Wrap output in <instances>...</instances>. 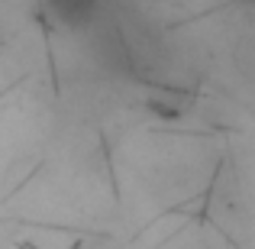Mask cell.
<instances>
[{
	"label": "cell",
	"instance_id": "6da1fadb",
	"mask_svg": "<svg viewBox=\"0 0 255 249\" xmlns=\"http://www.w3.org/2000/svg\"><path fill=\"white\" fill-rule=\"evenodd\" d=\"M226 152V139L210 133L145 130L132 126L107 143L117 207L123 224L142 230L155 217L187 211L204 201Z\"/></svg>",
	"mask_w": 255,
	"mask_h": 249
}]
</instances>
